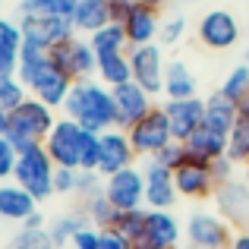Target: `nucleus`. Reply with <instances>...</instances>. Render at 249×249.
I'll use <instances>...</instances> for the list:
<instances>
[{"label": "nucleus", "mask_w": 249, "mask_h": 249, "mask_svg": "<svg viewBox=\"0 0 249 249\" xmlns=\"http://www.w3.org/2000/svg\"><path fill=\"white\" fill-rule=\"evenodd\" d=\"M110 91H114L117 126H120V129H129L133 123H139L142 117L155 107L152 95H148L139 82H123V85H117V89H110Z\"/></svg>", "instance_id": "15"}, {"label": "nucleus", "mask_w": 249, "mask_h": 249, "mask_svg": "<svg viewBox=\"0 0 249 249\" xmlns=\"http://www.w3.org/2000/svg\"><path fill=\"white\" fill-rule=\"evenodd\" d=\"M95 79H101L107 89H117L123 82H133V67H129V51H117V54H101L98 57V73Z\"/></svg>", "instance_id": "27"}, {"label": "nucleus", "mask_w": 249, "mask_h": 249, "mask_svg": "<svg viewBox=\"0 0 249 249\" xmlns=\"http://www.w3.org/2000/svg\"><path fill=\"white\" fill-rule=\"evenodd\" d=\"M227 155H231L237 164H246L249 161V120L240 117L233 123V129L227 133Z\"/></svg>", "instance_id": "34"}, {"label": "nucleus", "mask_w": 249, "mask_h": 249, "mask_svg": "<svg viewBox=\"0 0 249 249\" xmlns=\"http://www.w3.org/2000/svg\"><path fill=\"white\" fill-rule=\"evenodd\" d=\"M48 148L51 161L57 167H73V170H95L98 167V133L82 129L70 117H57L54 129L41 142Z\"/></svg>", "instance_id": "2"}, {"label": "nucleus", "mask_w": 249, "mask_h": 249, "mask_svg": "<svg viewBox=\"0 0 249 249\" xmlns=\"http://www.w3.org/2000/svg\"><path fill=\"white\" fill-rule=\"evenodd\" d=\"M48 63H51V51H48V48H38V44L25 41V44H22V54H19L16 76L25 82V89H29V85L38 79V73H41Z\"/></svg>", "instance_id": "28"}, {"label": "nucleus", "mask_w": 249, "mask_h": 249, "mask_svg": "<svg viewBox=\"0 0 249 249\" xmlns=\"http://www.w3.org/2000/svg\"><path fill=\"white\" fill-rule=\"evenodd\" d=\"M145 218H148V208H136V212H120L114 221V231L120 233V237H126L133 246L142 243V237H145Z\"/></svg>", "instance_id": "32"}, {"label": "nucleus", "mask_w": 249, "mask_h": 249, "mask_svg": "<svg viewBox=\"0 0 249 249\" xmlns=\"http://www.w3.org/2000/svg\"><path fill=\"white\" fill-rule=\"evenodd\" d=\"M70 249H101V231H98L95 224L82 227V231L73 237V243H70Z\"/></svg>", "instance_id": "42"}, {"label": "nucleus", "mask_w": 249, "mask_h": 249, "mask_svg": "<svg viewBox=\"0 0 249 249\" xmlns=\"http://www.w3.org/2000/svg\"><path fill=\"white\" fill-rule=\"evenodd\" d=\"M104 196L110 199V205L117 212H136V208H145V177L142 167H126L117 170V174L104 177Z\"/></svg>", "instance_id": "11"}, {"label": "nucleus", "mask_w": 249, "mask_h": 249, "mask_svg": "<svg viewBox=\"0 0 249 249\" xmlns=\"http://www.w3.org/2000/svg\"><path fill=\"white\" fill-rule=\"evenodd\" d=\"M114 22L110 16V0H79L76 3V13H73V29L76 35H95L98 29Z\"/></svg>", "instance_id": "23"}, {"label": "nucleus", "mask_w": 249, "mask_h": 249, "mask_svg": "<svg viewBox=\"0 0 249 249\" xmlns=\"http://www.w3.org/2000/svg\"><path fill=\"white\" fill-rule=\"evenodd\" d=\"M231 249H249V231H240L237 237H233V243Z\"/></svg>", "instance_id": "45"}, {"label": "nucleus", "mask_w": 249, "mask_h": 249, "mask_svg": "<svg viewBox=\"0 0 249 249\" xmlns=\"http://www.w3.org/2000/svg\"><path fill=\"white\" fill-rule=\"evenodd\" d=\"M237 114L243 117V120H249V95H243V98L237 101Z\"/></svg>", "instance_id": "46"}, {"label": "nucleus", "mask_w": 249, "mask_h": 249, "mask_svg": "<svg viewBox=\"0 0 249 249\" xmlns=\"http://www.w3.org/2000/svg\"><path fill=\"white\" fill-rule=\"evenodd\" d=\"M174 183L183 199H212L214 186H218L214 174H212V161H202L189 152L183 158V164L174 167Z\"/></svg>", "instance_id": "13"}, {"label": "nucleus", "mask_w": 249, "mask_h": 249, "mask_svg": "<svg viewBox=\"0 0 249 249\" xmlns=\"http://www.w3.org/2000/svg\"><path fill=\"white\" fill-rule=\"evenodd\" d=\"M218 91L227 95L231 101H240L243 95H249V63H237L233 70H227V76H224Z\"/></svg>", "instance_id": "35"}, {"label": "nucleus", "mask_w": 249, "mask_h": 249, "mask_svg": "<svg viewBox=\"0 0 249 249\" xmlns=\"http://www.w3.org/2000/svg\"><path fill=\"white\" fill-rule=\"evenodd\" d=\"M38 205H41V202H38L35 196L29 193V189L19 186L16 180L0 183V221L25 224V221H29L32 214L38 212Z\"/></svg>", "instance_id": "20"}, {"label": "nucleus", "mask_w": 249, "mask_h": 249, "mask_svg": "<svg viewBox=\"0 0 249 249\" xmlns=\"http://www.w3.org/2000/svg\"><path fill=\"white\" fill-rule=\"evenodd\" d=\"M167 101H180V98H196L199 95V79L196 73L189 70L186 60H167V70H164V91Z\"/></svg>", "instance_id": "24"}, {"label": "nucleus", "mask_w": 249, "mask_h": 249, "mask_svg": "<svg viewBox=\"0 0 249 249\" xmlns=\"http://www.w3.org/2000/svg\"><path fill=\"white\" fill-rule=\"evenodd\" d=\"M142 177H145V208H174L177 196H180L174 183V170L148 158L142 164Z\"/></svg>", "instance_id": "17"}, {"label": "nucleus", "mask_w": 249, "mask_h": 249, "mask_svg": "<svg viewBox=\"0 0 249 249\" xmlns=\"http://www.w3.org/2000/svg\"><path fill=\"white\" fill-rule=\"evenodd\" d=\"M139 3H148V6H158V10H161V6H167L170 0H139Z\"/></svg>", "instance_id": "50"}, {"label": "nucleus", "mask_w": 249, "mask_h": 249, "mask_svg": "<svg viewBox=\"0 0 249 249\" xmlns=\"http://www.w3.org/2000/svg\"><path fill=\"white\" fill-rule=\"evenodd\" d=\"M70 89H73V79H70L63 70H57L54 63H48V67L38 73V79L29 85V95H35L38 101L51 104L54 110H63V101H67Z\"/></svg>", "instance_id": "21"}, {"label": "nucleus", "mask_w": 249, "mask_h": 249, "mask_svg": "<svg viewBox=\"0 0 249 249\" xmlns=\"http://www.w3.org/2000/svg\"><path fill=\"white\" fill-rule=\"evenodd\" d=\"M10 249H57V243L51 240L48 227H19Z\"/></svg>", "instance_id": "36"}, {"label": "nucleus", "mask_w": 249, "mask_h": 249, "mask_svg": "<svg viewBox=\"0 0 249 249\" xmlns=\"http://www.w3.org/2000/svg\"><path fill=\"white\" fill-rule=\"evenodd\" d=\"M237 120H240L237 101H231V98L221 95V91H214V95L205 98V126L218 129V133H231Z\"/></svg>", "instance_id": "26"}, {"label": "nucleus", "mask_w": 249, "mask_h": 249, "mask_svg": "<svg viewBox=\"0 0 249 249\" xmlns=\"http://www.w3.org/2000/svg\"><path fill=\"white\" fill-rule=\"evenodd\" d=\"M22 227H48V224H44V218H41V212H35V214H32V218L29 221H25V224Z\"/></svg>", "instance_id": "48"}, {"label": "nucleus", "mask_w": 249, "mask_h": 249, "mask_svg": "<svg viewBox=\"0 0 249 249\" xmlns=\"http://www.w3.org/2000/svg\"><path fill=\"white\" fill-rule=\"evenodd\" d=\"M120 25H123V32H126L129 48L152 44V41H158V32H161V10L133 0V6H129V13L123 16Z\"/></svg>", "instance_id": "14"}, {"label": "nucleus", "mask_w": 249, "mask_h": 249, "mask_svg": "<svg viewBox=\"0 0 249 249\" xmlns=\"http://www.w3.org/2000/svg\"><path fill=\"white\" fill-rule=\"evenodd\" d=\"M51 63H54L57 70H63L73 82L76 79H91V76L98 73V54H95V48H91V41L85 35H73V38H67V41L54 44V48H51Z\"/></svg>", "instance_id": "8"}, {"label": "nucleus", "mask_w": 249, "mask_h": 249, "mask_svg": "<svg viewBox=\"0 0 249 249\" xmlns=\"http://www.w3.org/2000/svg\"><path fill=\"white\" fill-rule=\"evenodd\" d=\"M16 161H19V148L13 145L6 136H0V183L13 180V174H16Z\"/></svg>", "instance_id": "38"}, {"label": "nucleus", "mask_w": 249, "mask_h": 249, "mask_svg": "<svg viewBox=\"0 0 249 249\" xmlns=\"http://www.w3.org/2000/svg\"><path fill=\"white\" fill-rule=\"evenodd\" d=\"M186 243H193L196 249H231L233 243V224L224 221L218 212H193L183 224Z\"/></svg>", "instance_id": "9"}, {"label": "nucleus", "mask_w": 249, "mask_h": 249, "mask_svg": "<svg viewBox=\"0 0 249 249\" xmlns=\"http://www.w3.org/2000/svg\"><path fill=\"white\" fill-rule=\"evenodd\" d=\"M22 44H25V35L19 19L0 16V73H16Z\"/></svg>", "instance_id": "22"}, {"label": "nucleus", "mask_w": 249, "mask_h": 249, "mask_svg": "<svg viewBox=\"0 0 249 249\" xmlns=\"http://www.w3.org/2000/svg\"><path fill=\"white\" fill-rule=\"evenodd\" d=\"M180 3H199V0H180Z\"/></svg>", "instance_id": "54"}, {"label": "nucleus", "mask_w": 249, "mask_h": 249, "mask_svg": "<svg viewBox=\"0 0 249 249\" xmlns=\"http://www.w3.org/2000/svg\"><path fill=\"white\" fill-rule=\"evenodd\" d=\"M246 60H249V22H246Z\"/></svg>", "instance_id": "52"}, {"label": "nucleus", "mask_w": 249, "mask_h": 249, "mask_svg": "<svg viewBox=\"0 0 249 249\" xmlns=\"http://www.w3.org/2000/svg\"><path fill=\"white\" fill-rule=\"evenodd\" d=\"M76 177H79V170L57 167V174H54V193L57 196H73L76 193Z\"/></svg>", "instance_id": "41"}, {"label": "nucleus", "mask_w": 249, "mask_h": 249, "mask_svg": "<svg viewBox=\"0 0 249 249\" xmlns=\"http://www.w3.org/2000/svg\"><path fill=\"white\" fill-rule=\"evenodd\" d=\"M243 25H240L237 13L227 10V6H212V10H205L199 16V22H196V38H199L202 48L208 51H231L240 44V38H243Z\"/></svg>", "instance_id": "5"}, {"label": "nucleus", "mask_w": 249, "mask_h": 249, "mask_svg": "<svg viewBox=\"0 0 249 249\" xmlns=\"http://www.w3.org/2000/svg\"><path fill=\"white\" fill-rule=\"evenodd\" d=\"M101 186H104V180L95 174V170H79V177H76V193H73V196H79V199H89V196L98 193Z\"/></svg>", "instance_id": "39"}, {"label": "nucleus", "mask_w": 249, "mask_h": 249, "mask_svg": "<svg viewBox=\"0 0 249 249\" xmlns=\"http://www.w3.org/2000/svg\"><path fill=\"white\" fill-rule=\"evenodd\" d=\"M214 208L224 221L231 224H246L249 221V186L246 180H227V183H218L214 186Z\"/></svg>", "instance_id": "19"}, {"label": "nucleus", "mask_w": 249, "mask_h": 249, "mask_svg": "<svg viewBox=\"0 0 249 249\" xmlns=\"http://www.w3.org/2000/svg\"><path fill=\"white\" fill-rule=\"evenodd\" d=\"M243 180H246V186H249V161L243 164Z\"/></svg>", "instance_id": "51"}, {"label": "nucleus", "mask_w": 249, "mask_h": 249, "mask_svg": "<svg viewBox=\"0 0 249 249\" xmlns=\"http://www.w3.org/2000/svg\"><path fill=\"white\" fill-rule=\"evenodd\" d=\"M101 249H136V246L126 237H120L114 227H107V231H101Z\"/></svg>", "instance_id": "44"}, {"label": "nucleus", "mask_w": 249, "mask_h": 249, "mask_svg": "<svg viewBox=\"0 0 249 249\" xmlns=\"http://www.w3.org/2000/svg\"><path fill=\"white\" fill-rule=\"evenodd\" d=\"M16 19L22 25V35L25 41L38 44V48H54V44L67 41V38L76 35L73 29V19H63V16H51V13L41 10H19L16 6Z\"/></svg>", "instance_id": "7"}, {"label": "nucleus", "mask_w": 249, "mask_h": 249, "mask_svg": "<svg viewBox=\"0 0 249 249\" xmlns=\"http://www.w3.org/2000/svg\"><path fill=\"white\" fill-rule=\"evenodd\" d=\"M91 48H95V54H117V51H129V41H126V32H123L120 22H110L104 25V29H98L95 35H89Z\"/></svg>", "instance_id": "31"}, {"label": "nucleus", "mask_w": 249, "mask_h": 249, "mask_svg": "<svg viewBox=\"0 0 249 249\" xmlns=\"http://www.w3.org/2000/svg\"><path fill=\"white\" fill-rule=\"evenodd\" d=\"M183 145H186V152L196 155V158L214 161V158H221V155H227V133H218V129H212V126L202 123Z\"/></svg>", "instance_id": "25"}, {"label": "nucleus", "mask_w": 249, "mask_h": 249, "mask_svg": "<svg viewBox=\"0 0 249 249\" xmlns=\"http://www.w3.org/2000/svg\"><path fill=\"white\" fill-rule=\"evenodd\" d=\"M167 120H170V133L174 142H186L196 129L205 123V98H180V101H164Z\"/></svg>", "instance_id": "16"}, {"label": "nucleus", "mask_w": 249, "mask_h": 249, "mask_svg": "<svg viewBox=\"0 0 249 249\" xmlns=\"http://www.w3.org/2000/svg\"><path fill=\"white\" fill-rule=\"evenodd\" d=\"M212 174H214V183L233 180V174H237V161H233L231 155H221V158L212 161Z\"/></svg>", "instance_id": "43"}, {"label": "nucleus", "mask_w": 249, "mask_h": 249, "mask_svg": "<svg viewBox=\"0 0 249 249\" xmlns=\"http://www.w3.org/2000/svg\"><path fill=\"white\" fill-rule=\"evenodd\" d=\"M82 212L89 214V221L98 227V231H107V227H114V221H117V208L110 205V199L104 196V186L98 189V193H91L89 199H82Z\"/></svg>", "instance_id": "30"}, {"label": "nucleus", "mask_w": 249, "mask_h": 249, "mask_svg": "<svg viewBox=\"0 0 249 249\" xmlns=\"http://www.w3.org/2000/svg\"><path fill=\"white\" fill-rule=\"evenodd\" d=\"M189 32V22L183 13H174V16L161 19V32H158V44L161 48H174V44H180L183 38H186Z\"/></svg>", "instance_id": "37"}, {"label": "nucleus", "mask_w": 249, "mask_h": 249, "mask_svg": "<svg viewBox=\"0 0 249 249\" xmlns=\"http://www.w3.org/2000/svg\"><path fill=\"white\" fill-rule=\"evenodd\" d=\"M136 249H152V246H136Z\"/></svg>", "instance_id": "55"}, {"label": "nucleus", "mask_w": 249, "mask_h": 249, "mask_svg": "<svg viewBox=\"0 0 249 249\" xmlns=\"http://www.w3.org/2000/svg\"><path fill=\"white\" fill-rule=\"evenodd\" d=\"M183 237V224L177 221V214L170 208H148L145 218V237L139 246H152V249H174L180 246Z\"/></svg>", "instance_id": "18"}, {"label": "nucleus", "mask_w": 249, "mask_h": 249, "mask_svg": "<svg viewBox=\"0 0 249 249\" xmlns=\"http://www.w3.org/2000/svg\"><path fill=\"white\" fill-rule=\"evenodd\" d=\"M126 136H129V145L136 148L139 158H155L164 145H170L174 133H170V120H167L164 104H155L139 123H133L126 129Z\"/></svg>", "instance_id": "6"}, {"label": "nucleus", "mask_w": 249, "mask_h": 249, "mask_svg": "<svg viewBox=\"0 0 249 249\" xmlns=\"http://www.w3.org/2000/svg\"><path fill=\"white\" fill-rule=\"evenodd\" d=\"M136 158H139V155H136V148L129 145L126 129L114 126V129H107V133L98 136V167H95V174L101 177V180L110 177V174H117V170L133 167Z\"/></svg>", "instance_id": "12"}, {"label": "nucleus", "mask_w": 249, "mask_h": 249, "mask_svg": "<svg viewBox=\"0 0 249 249\" xmlns=\"http://www.w3.org/2000/svg\"><path fill=\"white\" fill-rule=\"evenodd\" d=\"M25 98H29V89H25V82L16 73H0V107L16 110Z\"/></svg>", "instance_id": "33"}, {"label": "nucleus", "mask_w": 249, "mask_h": 249, "mask_svg": "<svg viewBox=\"0 0 249 249\" xmlns=\"http://www.w3.org/2000/svg\"><path fill=\"white\" fill-rule=\"evenodd\" d=\"M91 221H89V214L82 212H70V214H60V218H54L48 224V233H51V240L57 243V249H63V246H70L73 243V237L82 231V227H89Z\"/></svg>", "instance_id": "29"}, {"label": "nucleus", "mask_w": 249, "mask_h": 249, "mask_svg": "<svg viewBox=\"0 0 249 249\" xmlns=\"http://www.w3.org/2000/svg\"><path fill=\"white\" fill-rule=\"evenodd\" d=\"M129 67H133V82H139L152 98L164 91L167 60H164V48H161L158 41L129 48Z\"/></svg>", "instance_id": "10"}, {"label": "nucleus", "mask_w": 249, "mask_h": 249, "mask_svg": "<svg viewBox=\"0 0 249 249\" xmlns=\"http://www.w3.org/2000/svg\"><path fill=\"white\" fill-rule=\"evenodd\" d=\"M174 249H196L193 243H180V246H174Z\"/></svg>", "instance_id": "53"}, {"label": "nucleus", "mask_w": 249, "mask_h": 249, "mask_svg": "<svg viewBox=\"0 0 249 249\" xmlns=\"http://www.w3.org/2000/svg\"><path fill=\"white\" fill-rule=\"evenodd\" d=\"M54 123H57V110L51 107V104L38 101L35 95H29L16 110H10L6 139H10L19 152H25V148H32V145H41V142L48 139V133L54 129Z\"/></svg>", "instance_id": "3"}, {"label": "nucleus", "mask_w": 249, "mask_h": 249, "mask_svg": "<svg viewBox=\"0 0 249 249\" xmlns=\"http://www.w3.org/2000/svg\"><path fill=\"white\" fill-rule=\"evenodd\" d=\"M183 158H186V145H183V142H170V145H164L158 155H155V161L170 167V170H174L177 164H183Z\"/></svg>", "instance_id": "40"}, {"label": "nucleus", "mask_w": 249, "mask_h": 249, "mask_svg": "<svg viewBox=\"0 0 249 249\" xmlns=\"http://www.w3.org/2000/svg\"><path fill=\"white\" fill-rule=\"evenodd\" d=\"M48 0H19V10H41Z\"/></svg>", "instance_id": "47"}, {"label": "nucleus", "mask_w": 249, "mask_h": 249, "mask_svg": "<svg viewBox=\"0 0 249 249\" xmlns=\"http://www.w3.org/2000/svg\"><path fill=\"white\" fill-rule=\"evenodd\" d=\"M63 117L76 120L89 133H107L117 126V107H114V91L101 79H76L63 101Z\"/></svg>", "instance_id": "1"}, {"label": "nucleus", "mask_w": 249, "mask_h": 249, "mask_svg": "<svg viewBox=\"0 0 249 249\" xmlns=\"http://www.w3.org/2000/svg\"><path fill=\"white\" fill-rule=\"evenodd\" d=\"M6 129H10V110L0 107V136H6Z\"/></svg>", "instance_id": "49"}, {"label": "nucleus", "mask_w": 249, "mask_h": 249, "mask_svg": "<svg viewBox=\"0 0 249 249\" xmlns=\"http://www.w3.org/2000/svg\"><path fill=\"white\" fill-rule=\"evenodd\" d=\"M54 174H57V164L51 161L48 148L32 145V148H25V152H19L13 180H16L22 189H29L38 202H48L51 196H57L54 193Z\"/></svg>", "instance_id": "4"}]
</instances>
